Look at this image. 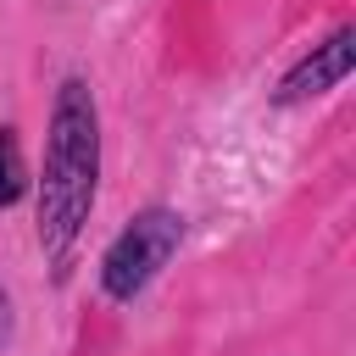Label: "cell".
Segmentation results:
<instances>
[{"mask_svg": "<svg viewBox=\"0 0 356 356\" xmlns=\"http://www.w3.org/2000/svg\"><path fill=\"white\" fill-rule=\"evenodd\" d=\"M100 178V111L83 78H67L50 106V139H44V178H39V245L50 261L72 250V239L89 222Z\"/></svg>", "mask_w": 356, "mask_h": 356, "instance_id": "6da1fadb", "label": "cell"}, {"mask_svg": "<svg viewBox=\"0 0 356 356\" xmlns=\"http://www.w3.org/2000/svg\"><path fill=\"white\" fill-rule=\"evenodd\" d=\"M178 239H184V217H178V211H167V206L139 211V217L106 245V256H100V284H106V295H111V300H134V295L172 261Z\"/></svg>", "mask_w": 356, "mask_h": 356, "instance_id": "7a4b0ae2", "label": "cell"}, {"mask_svg": "<svg viewBox=\"0 0 356 356\" xmlns=\"http://www.w3.org/2000/svg\"><path fill=\"white\" fill-rule=\"evenodd\" d=\"M28 189V167H22V145L11 128H0V206H11Z\"/></svg>", "mask_w": 356, "mask_h": 356, "instance_id": "277c9868", "label": "cell"}, {"mask_svg": "<svg viewBox=\"0 0 356 356\" xmlns=\"http://www.w3.org/2000/svg\"><path fill=\"white\" fill-rule=\"evenodd\" d=\"M356 67V28H339L328 44H317L284 83H278V106H300V100H312V95H328L334 83H345V72Z\"/></svg>", "mask_w": 356, "mask_h": 356, "instance_id": "3957f363", "label": "cell"}]
</instances>
